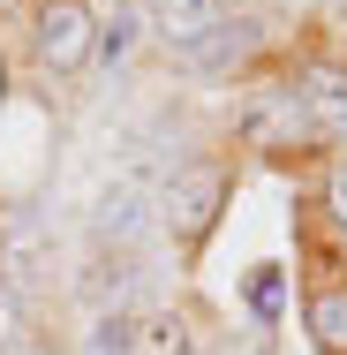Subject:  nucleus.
<instances>
[{
    "instance_id": "f257e3e1",
    "label": "nucleus",
    "mask_w": 347,
    "mask_h": 355,
    "mask_svg": "<svg viewBox=\"0 0 347 355\" xmlns=\"http://www.w3.org/2000/svg\"><path fill=\"white\" fill-rule=\"evenodd\" d=\"M226 166L219 159H189V166H174L166 174V189H159V219L181 234V242H204L211 219H219V205H226Z\"/></svg>"
},
{
    "instance_id": "f03ea898",
    "label": "nucleus",
    "mask_w": 347,
    "mask_h": 355,
    "mask_svg": "<svg viewBox=\"0 0 347 355\" xmlns=\"http://www.w3.org/2000/svg\"><path fill=\"white\" fill-rule=\"evenodd\" d=\"M30 53H38V69L75 76L91 53H98V15H91L83 0H46V8H38V38H30Z\"/></svg>"
},
{
    "instance_id": "7ed1b4c3",
    "label": "nucleus",
    "mask_w": 347,
    "mask_h": 355,
    "mask_svg": "<svg viewBox=\"0 0 347 355\" xmlns=\"http://www.w3.org/2000/svg\"><path fill=\"white\" fill-rule=\"evenodd\" d=\"M143 219H159V197H151L143 174H121V182L91 205V242H98V250H136Z\"/></svg>"
},
{
    "instance_id": "20e7f679",
    "label": "nucleus",
    "mask_w": 347,
    "mask_h": 355,
    "mask_svg": "<svg viewBox=\"0 0 347 355\" xmlns=\"http://www.w3.org/2000/svg\"><path fill=\"white\" fill-rule=\"evenodd\" d=\"M226 23H234L226 0H159V38L174 46V61H197Z\"/></svg>"
},
{
    "instance_id": "39448f33",
    "label": "nucleus",
    "mask_w": 347,
    "mask_h": 355,
    "mask_svg": "<svg viewBox=\"0 0 347 355\" xmlns=\"http://www.w3.org/2000/svg\"><path fill=\"white\" fill-rule=\"evenodd\" d=\"M294 114H302L310 129H347V69L310 61V69L294 76Z\"/></svg>"
},
{
    "instance_id": "423d86ee",
    "label": "nucleus",
    "mask_w": 347,
    "mask_h": 355,
    "mask_svg": "<svg viewBox=\"0 0 347 355\" xmlns=\"http://www.w3.org/2000/svg\"><path fill=\"white\" fill-rule=\"evenodd\" d=\"M121 355H204V348H197L189 318H174V310H143V318H129V333H121Z\"/></svg>"
},
{
    "instance_id": "0eeeda50",
    "label": "nucleus",
    "mask_w": 347,
    "mask_h": 355,
    "mask_svg": "<svg viewBox=\"0 0 347 355\" xmlns=\"http://www.w3.org/2000/svg\"><path fill=\"white\" fill-rule=\"evenodd\" d=\"M83 295H91L98 310H106V302H129V295H136V250H91Z\"/></svg>"
},
{
    "instance_id": "6e6552de",
    "label": "nucleus",
    "mask_w": 347,
    "mask_h": 355,
    "mask_svg": "<svg viewBox=\"0 0 347 355\" xmlns=\"http://www.w3.org/2000/svg\"><path fill=\"white\" fill-rule=\"evenodd\" d=\"M302 325H310V340L325 355H347V295H310Z\"/></svg>"
},
{
    "instance_id": "1a4fd4ad",
    "label": "nucleus",
    "mask_w": 347,
    "mask_h": 355,
    "mask_svg": "<svg viewBox=\"0 0 347 355\" xmlns=\"http://www.w3.org/2000/svg\"><path fill=\"white\" fill-rule=\"evenodd\" d=\"M8 280H15V287L46 280V242H38V227H30V219H15V227H8Z\"/></svg>"
},
{
    "instance_id": "9d476101",
    "label": "nucleus",
    "mask_w": 347,
    "mask_h": 355,
    "mask_svg": "<svg viewBox=\"0 0 347 355\" xmlns=\"http://www.w3.org/2000/svg\"><path fill=\"white\" fill-rule=\"evenodd\" d=\"M129 46H136V15H129V8H114V23L98 31V53H106V61H129Z\"/></svg>"
},
{
    "instance_id": "9b49d317",
    "label": "nucleus",
    "mask_w": 347,
    "mask_h": 355,
    "mask_svg": "<svg viewBox=\"0 0 347 355\" xmlns=\"http://www.w3.org/2000/svg\"><path fill=\"white\" fill-rule=\"evenodd\" d=\"M325 219L347 234V159H332V174H325Z\"/></svg>"
},
{
    "instance_id": "f8f14e48",
    "label": "nucleus",
    "mask_w": 347,
    "mask_h": 355,
    "mask_svg": "<svg viewBox=\"0 0 347 355\" xmlns=\"http://www.w3.org/2000/svg\"><path fill=\"white\" fill-rule=\"evenodd\" d=\"M15 325H23V302H15V287H0V355L15 348Z\"/></svg>"
},
{
    "instance_id": "ddd939ff",
    "label": "nucleus",
    "mask_w": 347,
    "mask_h": 355,
    "mask_svg": "<svg viewBox=\"0 0 347 355\" xmlns=\"http://www.w3.org/2000/svg\"><path fill=\"white\" fill-rule=\"evenodd\" d=\"M8 355H46V348H38V340H15V348H8Z\"/></svg>"
}]
</instances>
